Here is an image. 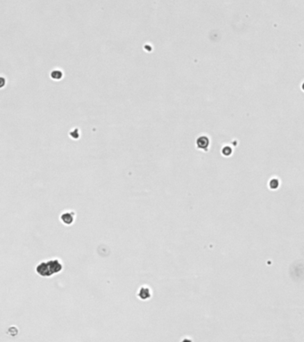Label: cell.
<instances>
[{
	"label": "cell",
	"mask_w": 304,
	"mask_h": 342,
	"mask_svg": "<svg viewBox=\"0 0 304 342\" xmlns=\"http://www.w3.org/2000/svg\"><path fill=\"white\" fill-rule=\"evenodd\" d=\"M51 77L53 80H61V78L62 77V72L59 70L53 71L51 72Z\"/></svg>",
	"instance_id": "cell-5"
},
{
	"label": "cell",
	"mask_w": 304,
	"mask_h": 342,
	"mask_svg": "<svg viewBox=\"0 0 304 342\" xmlns=\"http://www.w3.org/2000/svg\"><path fill=\"white\" fill-rule=\"evenodd\" d=\"M196 145L199 149L202 150H207L209 146V139L206 136H201L197 139L196 141Z\"/></svg>",
	"instance_id": "cell-4"
},
{
	"label": "cell",
	"mask_w": 304,
	"mask_h": 342,
	"mask_svg": "<svg viewBox=\"0 0 304 342\" xmlns=\"http://www.w3.org/2000/svg\"><path fill=\"white\" fill-rule=\"evenodd\" d=\"M278 186H279V183H278V180L277 179H272L269 183V187L271 189H276L277 187H278Z\"/></svg>",
	"instance_id": "cell-6"
},
{
	"label": "cell",
	"mask_w": 304,
	"mask_h": 342,
	"mask_svg": "<svg viewBox=\"0 0 304 342\" xmlns=\"http://www.w3.org/2000/svg\"><path fill=\"white\" fill-rule=\"evenodd\" d=\"M137 296L140 299L142 300H147L149 298H151V289L147 286H143L140 288V290L138 291Z\"/></svg>",
	"instance_id": "cell-3"
},
{
	"label": "cell",
	"mask_w": 304,
	"mask_h": 342,
	"mask_svg": "<svg viewBox=\"0 0 304 342\" xmlns=\"http://www.w3.org/2000/svg\"><path fill=\"white\" fill-rule=\"evenodd\" d=\"M63 269L62 263L58 258L40 262L36 267V273L42 277H51L52 275L60 273Z\"/></svg>",
	"instance_id": "cell-1"
},
{
	"label": "cell",
	"mask_w": 304,
	"mask_h": 342,
	"mask_svg": "<svg viewBox=\"0 0 304 342\" xmlns=\"http://www.w3.org/2000/svg\"><path fill=\"white\" fill-rule=\"evenodd\" d=\"M75 213L72 211H65L61 215V221L66 226H70L74 222Z\"/></svg>",
	"instance_id": "cell-2"
}]
</instances>
